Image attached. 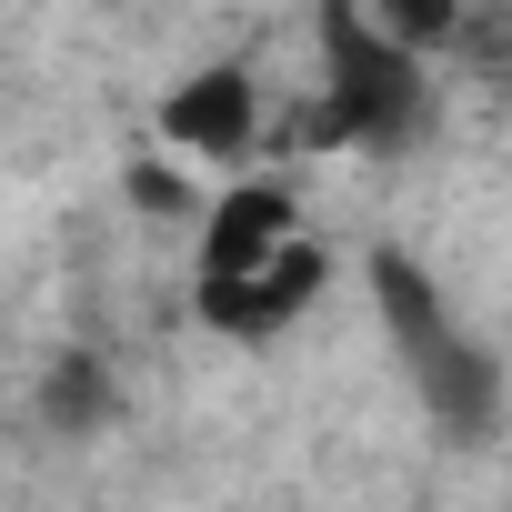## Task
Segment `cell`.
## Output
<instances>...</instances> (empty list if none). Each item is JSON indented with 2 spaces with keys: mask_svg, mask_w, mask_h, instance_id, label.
I'll list each match as a JSON object with an SVG mask.
<instances>
[{
  "mask_svg": "<svg viewBox=\"0 0 512 512\" xmlns=\"http://www.w3.org/2000/svg\"><path fill=\"white\" fill-rule=\"evenodd\" d=\"M161 141L211 161V171H251V151H262V81H251L241 61H201L161 91Z\"/></svg>",
  "mask_w": 512,
  "mask_h": 512,
  "instance_id": "obj_3",
  "label": "cell"
},
{
  "mask_svg": "<svg viewBox=\"0 0 512 512\" xmlns=\"http://www.w3.org/2000/svg\"><path fill=\"white\" fill-rule=\"evenodd\" d=\"M432 121V61L372 31L362 0H322V91L292 121L302 151H412Z\"/></svg>",
  "mask_w": 512,
  "mask_h": 512,
  "instance_id": "obj_2",
  "label": "cell"
},
{
  "mask_svg": "<svg viewBox=\"0 0 512 512\" xmlns=\"http://www.w3.org/2000/svg\"><path fill=\"white\" fill-rule=\"evenodd\" d=\"M111 402H121V392H111V362H101V352H61L51 382H41V422H51L61 442H91V432L111 422Z\"/></svg>",
  "mask_w": 512,
  "mask_h": 512,
  "instance_id": "obj_6",
  "label": "cell"
},
{
  "mask_svg": "<svg viewBox=\"0 0 512 512\" xmlns=\"http://www.w3.org/2000/svg\"><path fill=\"white\" fill-rule=\"evenodd\" d=\"M292 241H302V201H292L282 181L231 171V191L201 211V262H191V282H221V272H251V262H282Z\"/></svg>",
  "mask_w": 512,
  "mask_h": 512,
  "instance_id": "obj_5",
  "label": "cell"
},
{
  "mask_svg": "<svg viewBox=\"0 0 512 512\" xmlns=\"http://www.w3.org/2000/svg\"><path fill=\"white\" fill-rule=\"evenodd\" d=\"M452 61H472V71L512 81V0H472V11H462V41H452Z\"/></svg>",
  "mask_w": 512,
  "mask_h": 512,
  "instance_id": "obj_8",
  "label": "cell"
},
{
  "mask_svg": "<svg viewBox=\"0 0 512 512\" xmlns=\"http://www.w3.org/2000/svg\"><path fill=\"white\" fill-rule=\"evenodd\" d=\"M131 201H141V211H171V201H181V181H171V171H151V161H141V171H131Z\"/></svg>",
  "mask_w": 512,
  "mask_h": 512,
  "instance_id": "obj_9",
  "label": "cell"
},
{
  "mask_svg": "<svg viewBox=\"0 0 512 512\" xmlns=\"http://www.w3.org/2000/svg\"><path fill=\"white\" fill-rule=\"evenodd\" d=\"M322 282H332V251L302 231L282 262H251V272L191 282V302H201V322H211L221 342H272V332H292V322L322 302Z\"/></svg>",
  "mask_w": 512,
  "mask_h": 512,
  "instance_id": "obj_4",
  "label": "cell"
},
{
  "mask_svg": "<svg viewBox=\"0 0 512 512\" xmlns=\"http://www.w3.org/2000/svg\"><path fill=\"white\" fill-rule=\"evenodd\" d=\"M362 282H372V312H382V342H392V362H402V382H412V402L432 412V432L442 442H492L502 432V362L452 322V302L432 292V272L412 262V251H372L362 262Z\"/></svg>",
  "mask_w": 512,
  "mask_h": 512,
  "instance_id": "obj_1",
  "label": "cell"
},
{
  "mask_svg": "<svg viewBox=\"0 0 512 512\" xmlns=\"http://www.w3.org/2000/svg\"><path fill=\"white\" fill-rule=\"evenodd\" d=\"M362 11H372V31H392L402 51L452 61V41H462V11H472V0H362Z\"/></svg>",
  "mask_w": 512,
  "mask_h": 512,
  "instance_id": "obj_7",
  "label": "cell"
}]
</instances>
